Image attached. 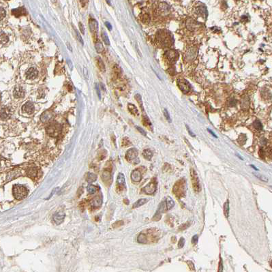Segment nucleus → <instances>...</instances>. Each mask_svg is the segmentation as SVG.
<instances>
[{
    "mask_svg": "<svg viewBox=\"0 0 272 272\" xmlns=\"http://www.w3.org/2000/svg\"><path fill=\"white\" fill-rule=\"evenodd\" d=\"M13 194L16 199L21 201L27 196L28 192L27 188L23 186L14 185L13 188Z\"/></svg>",
    "mask_w": 272,
    "mask_h": 272,
    "instance_id": "nucleus-1",
    "label": "nucleus"
},
{
    "mask_svg": "<svg viewBox=\"0 0 272 272\" xmlns=\"http://www.w3.org/2000/svg\"><path fill=\"white\" fill-rule=\"evenodd\" d=\"M138 150L135 148H131L126 152V158L129 162H132L134 164H137L139 163V159L138 158Z\"/></svg>",
    "mask_w": 272,
    "mask_h": 272,
    "instance_id": "nucleus-2",
    "label": "nucleus"
},
{
    "mask_svg": "<svg viewBox=\"0 0 272 272\" xmlns=\"http://www.w3.org/2000/svg\"><path fill=\"white\" fill-rule=\"evenodd\" d=\"M190 177H191V181L193 186V189L196 192H199L201 190V187L200 185L199 180L198 177L197 173L194 170L193 168H191L190 170Z\"/></svg>",
    "mask_w": 272,
    "mask_h": 272,
    "instance_id": "nucleus-3",
    "label": "nucleus"
},
{
    "mask_svg": "<svg viewBox=\"0 0 272 272\" xmlns=\"http://www.w3.org/2000/svg\"><path fill=\"white\" fill-rule=\"evenodd\" d=\"M61 130V128L59 125L57 124V123H52V124L49 125L46 128L47 133L51 137L58 136Z\"/></svg>",
    "mask_w": 272,
    "mask_h": 272,
    "instance_id": "nucleus-4",
    "label": "nucleus"
},
{
    "mask_svg": "<svg viewBox=\"0 0 272 272\" xmlns=\"http://www.w3.org/2000/svg\"><path fill=\"white\" fill-rule=\"evenodd\" d=\"M157 189V186L155 181H152L142 189L143 192L146 194H153Z\"/></svg>",
    "mask_w": 272,
    "mask_h": 272,
    "instance_id": "nucleus-5",
    "label": "nucleus"
},
{
    "mask_svg": "<svg viewBox=\"0 0 272 272\" xmlns=\"http://www.w3.org/2000/svg\"><path fill=\"white\" fill-rule=\"evenodd\" d=\"M177 85H178L179 89L184 93L189 92L191 89L190 83L185 79H179L177 81Z\"/></svg>",
    "mask_w": 272,
    "mask_h": 272,
    "instance_id": "nucleus-6",
    "label": "nucleus"
},
{
    "mask_svg": "<svg viewBox=\"0 0 272 272\" xmlns=\"http://www.w3.org/2000/svg\"><path fill=\"white\" fill-rule=\"evenodd\" d=\"M183 183V181H179L178 182L175 184V186L173 188V192H174L175 194L179 196V197H181V196H182V194L181 192H185V187H184V184Z\"/></svg>",
    "mask_w": 272,
    "mask_h": 272,
    "instance_id": "nucleus-7",
    "label": "nucleus"
},
{
    "mask_svg": "<svg viewBox=\"0 0 272 272\" xmlns=\"http://www.w3.org/2000/svg\"><path fill=\"white\" fill-rule=\"evenodd\" d=\"M34 110H35L34 104H33V102H30V101H28L26 103H25L23 104V106H22L23 112L27 113V114H32L34 112Z\"/></svg>",
    "mask_w": 272,
    "mask_h": 272,
    "instance_id": "nucleus-8",
    "label": "nucleus"
},
{
    "mask_svg": "<svg viewBox=\"0 0 272 272\" xmlns=\"http://www.w3.org/2000/svg\"><path fill=\"white\" fill-rule=\"evenodd\" d=\"M38 72L35 68H30L26 72V78L29 80H33L38 77Z\"/></svg>",
    "mask_w": 272,
    "mask_h": 272,
    "instance_id": "nucleus-9",
    "label": "nucleus"
},
{
    "mask_svg": "<svg viewBox=\"0 0 272 272\" xmlns=\"http://www.w3.org/2000/svg\"><path fill=\"white\" fill-rule=\"evenodd\" d=\"M165 205H166V202L165 201L162 202V203L160 204V205L158 207V210H157V212H156V214H155V216H154V219H155V218H157L156 220H160V218H161V215L164 213V210H165V207H166V206Z\"/></svg>",
    "mask_w": 272,
    "mask_h": 272,
    "instance_id": "nucleus-10",
    "label": "nucleus"
},
{
    "mask_svg": "<svg viewBox=\"0 0 272 272\" xmlns=\"http://www.w3.org/2000/svg\"><path fill=\"white\" fill-rule=\"evenodd\" d=\"M142 179V174L139 169L134 170L131 173V179L134 182H139Z\"/></svg>",
    "mask_w": 272,
    "mask_h": 272,
    "instance_id": "nucleus-11",
    "label": "nucleus"
},
{
    "mask_svg": "<svg viewBox=\"0 0 272 272\" xmlns=\"http://www.w3.org/2000/svg\"><path fill=\"white\" fill-rule=\"evenodd\" d=\"M65 218V214L63 212H57L53 216V220L56 224H60L64 222Z\"/></svg>",
    "mask_w": 272,
    "mask_h": 272,
    "instance_id": "nucleus-12",
    "label": "nucleus"
},
{
    "mask_svg": "<svg viewBox=\"0 0 272 272\" xmlns=\"http://www.w3.org/2000/svg\"><path fill=\"white\" fill-rule=\"evenodd\" d=\"M102 204V197L101 196H96V197L94 198V199L92 200L91 203V206L92 207L96 209V208L100 207Z\"/></svg>",
    "mask_w": 272,
    "mask_h": 272,
    "instance_id": "nucleus-13",
    "label": "nucleus"
},
{
    "mask_svg": "<svg viewBox=\"0 0 272 272\" xmlns=\"http://www.w3.org/2000/svg\"><path fill=\"white\" fill-rule=\"evenodd\" d=\"M13 94H14L15 98H23L24 96H25V92H24V90H23L22 87L18 86V87H15V89H14Z\"/></svg>",
    "mask_w": 272,
    "mask_h": 272,
    "instance_id": "nucleus-14",
    "label": "nucleus"
},
{
    "mask_svg": "<svg viewBox=\"0 0 272 272\" xmlns=\"http://www.w3.org/2000/svg\"><path fill=\"white\" fill-rule=\"evenodd\" d=\"M89 29L91 32L95 33L97 32L98 29V23L95 19H90L89 21Z\"/></svg>",
    "mask_w": 272,
    "mask_h": 272,
    "instance_id": "nucleus-15",
    "label": "nucleus"
},
{
    "mask_svg": "<svg viewBox=\"0 0 272 272\" xmlns=\"http://www.w3.org/2000/svg\"><path fill=\"white\" fill-rule=\"evenodd\" d=\"M12 13L16 17H19L21 16H23V15H27V12L25 10V8H23V7H20L17 9H13L12 10Z\"/></svg>",
    "mask_w": 272,
    "mask_h": 272,
    "instance_id": "nucleus-16",
    "label": "nucleus"
},
{
    "mask_svg": "<svg viewBox=\"0 0 272 272\" xmlns=\"http://www.w3.org/2000/svg\"><path fill=\"white\" fill-rule=\"evenodd\" d=\"M117 187L120 188V190H121V187H123L125 186L126 178L123 173H119L117 179Z\"/></svg>",
    "mask_w": 272,
    "mask_h": 272,
    "instance_id": "nucleus-17",
    "label": "nucleus"
},
{
    "mask_svg": "<svg viewBox=\"0 0 272 272\" xmlns=\"http://www.w3.org/2000/svg\"><path fill=\"white\" fill-rule=\"evenodd\" d=\"M53 115V113L47 110V111H45L44 113L42 114L41 117H40V119H41L42 122H46V121H48L52 118Z\"/></svg>",
    "mask_w": 272,
    "mask_h": 272,
    "instance_id": "nucleus-18",
    "label": "nucleus"
},
{
    "mask_svg": "<svg viewBox=\"0 0 272 272\" xmlns=\"http://www.w3.org/2000/svg\"><path fill=\"white\" fill-rule=\"evenodd\" d=\"M102 178L105 183L108 182L109 181L111 180V173H110V170H107V169L104 170V171L102 172Z\"/></svg>",
    "mask_w": 272,
    "mask_h": 272,
    "instance_id": "nucleus-19",
    "label": "nucleus"
},
{
    "mask_svg": "<svg viewBox=\"0 0 272 272\" xmlns=\"http://www.w3.org/2000/svg\"><path fill=\"white\" fill-rule=\"evenodd\" d=\"M96 65L99 68L101 72H105L106 70V68H105V65H104L103 61L102 60V59L100 58V57H97L96 58Z\"/></svg>",
    "mask_w": 272,
    "mask_h": 272,
    "instance_id": "nucleus-20",
    "label": "nucleus"
},
{
    "mask_svg": "<svg viewBox=\"0 0 272 272\" xmlns=\"http://www.w3.org/2000/svg\"><path fill=\"white\" fill-rule=\"evenodd\" d=\"M27 174L31 178L34 179L37 177L38 168L35 167H32V168H29V170H27Z\"/></svg>",
    "mask_w": 272,
    "mask_h": 272,
    "instance_id": "nucleus-21",
    "label": "nucleus"
},
{
    "mask_svg": "<svg viewBox=\"0 0 272 272\" xmlns=\"http://www.w3.org/2000/svg\"><path fill=\"white\" fill-rule=\"evenodd\" d=\"M143 156L146 160H151V159L153 157V152L149 149H147V150H144L143 152Z\"/></svg>",
    "mask_w": 272,
    "mask_h": 272,
    "instance_id": "nucleus-22",
    "label": "nucleus"
},
{
    "mask_svg": "<svg viewBox=\"0 0 272 272\" xmlns=\"http://www.w3.org/2000/svg\"><path fill=\"white\" fill-rule=\"evenodd\" d=\"M128 110L130 112L132 113L134 115H139V111H138L137 108L132 104H128Z\"/></svg>",
    "mask_w": 272,
    "mask_h": 272,
    "instance_id": "nucleus-23",
    "label": "nucleus"
},
{
    "mask_svg": "<svg viewBox=\"0 0 272 272\" xmlns=\"http://www.w3.org/2000/svg\"><path fill=\"white\" fill-rule=\"evenodd\" d=\"M97 179V175L94 173H92V172H88L87 175V177H86V181L89 183H92V182H94Z\"/></svg>",
    "mask_w": 272,
    "mask_h": 272,
    "instance_id": "nucleus-24",
    "label": "nucleus"
},
{
    "mask_svg": "<svg viewBox=\"0 0 272 272\" xmlns=\"http://www.w3.org/2000/svg\"><path fill=\"white\" fill-rule=\"evenodd\" d=\"M148 201V200L147 199H141L138 200L137 201L134 203L133 205V208H137L143 205L145 203H147Z\"/></svg>",
    "mask_w": 272,
    "mask_h": 272,
    "instance_id": "nucleus-25",
    "label": "nucleus"
},
{
    "mask_svg": "<svg viewBox=\"0 0 272 272\" xmlns=\"http://www.w3.org/2000/svg\"><path fill=\"white\" fill-rule=\"evenodd\" d=\"M165 202H166V209H172V208L174 207L175 202H174V201L172 200V198H170L168 196V197H167V199H166Z\"/></svg>",
    "mask_w": 272,
    "mask_h": 272,
    "instance_id": "nucleus-26",
    "label": "nucleus"
},
{
    "mask_svg": "<svg viewBox=\"0 0 272 272\" xmlns=\"http://www.w3.org/2000/svg\"><path fill=\"white\" fill-rule=\"evenodd\" d=\"M95 48L98 53H101L104 51V46L102 45V42L100 41H97L95 43Z\"/></svg>",
    "mask_w": 272,
    "mask_h": 272,
    "instance_id": "nucleus-27",
    "label": "nucleus"
},
{
    "mask_svg": "<svg viewBox=\"0 0 272 272\" xmlns=\"http://www.w3.org/2000/svg\"><path fill=\"white\" fill-rule=\"evenodd\" d=\"M137 241L139 243H147V236L144 233H141L137 237Z\"/></svg>",
    "mask_w": 272,
    "mask_h": 272,
    "instance_id": "nucleus-28",
    "label": "nucleus"
},
{
    "mask_svg": "<svg viewBox=\"0 0 272 272\" xmlns=\"http://www.w3.org/2000/svg\"><path fill=\"white\" fill-rule=\"evenodd\" d=\"M224 214L226 218L229 216V201L227 200L224 205Z\"/></svg>",
    "mask_w": 272,
    "mask_h": 272,
    "instance_id": "nucleus-29",
    "label": "nucleus"
},
{
    "mask_svg": "<svg viewBox=\"0 0 272 272\" xmlns=\"http://www.w3.org/2000/svg\"><path fill=\"white\" fill-rule=\"evenodd\" d=\"M98 187H96L94 185H89L87 187V190L88 192V193L90 194H93L96 192L97 190H98Z\"/></svg>",
    "mask_w": 272,
    "mask_h": 272,
    "instance_id": "nucleus-30",
    "label": "nucleus"
},
{
    "mask_svg": "<svg viewBox=\"0 0 272 272\" xmlns=\"http://www.w3.org/2000/svg\"><path fill=\"white\" fill-rule=\"evenodd\" d=\"M102 40H103V42H104L105 44H106V45L110 44V41H109V39H108V35H107L106 33L104 31H102Z\"/></svg>",
    "mask_w": 272,
    "mask_h": 272,
    "instance_id": "nucleus-31",
    "label": "nucleus"
},
{
    "mask_svg": "<svg viewBox=\"0 0 272 272\" xmlns=\"http://www.w3.org/2000/svg\"><path fill=\"white\" fill-rule=\"evenodd\" d=\"M253 126L258 130H263V125H262L261 122L259 120H256L253 123Z\"/></svg>",
    "mask_w": 272,
    "mask_h": 272,
    "instance_id": "nucleus-32",
    "label": "nucleus"
},
{
    "mask_svg": "<svg viewBox=\"0 0 272 272\" xmlns=\"http://www.w3.org/2000/svg\"><path fill=\"white\" fill-rule=\"evenodd\" d=\"M9 117L8 113L7 112V110L5 108H2L1 110V118L2 119H5Z\"/></svg>",
    "mask_w": 272,
    "mask_h": 272,
    "instance_id": "nucleus-33",
    "label": "nucleus"
},
{
    "mask_svg": "<svg viewBox=\"0 0 272 272\" xmlns=\"http://www.w3.org/2000/svg\"><path fill=\"white\" fill-rule=\"evenodd\" d=\"M9 40L8 37L7 36L5 33H4L3 32H2V36H1V42H2V44H6L7 43Z\"/></svg>",
    "mask_w": 272,
    "mask_h": 272,
    "instance_id": "nucleus-34",
    "label": "nucleus"
},
{
    "mask_svg": "<svg viewBox=\"0 0 272 272\" xmlns=\"http://www.w3.org/2000/svg\"><path fill=\"white\" fill-rule=\"evenodd\" d=\"M143 121L144 125H145V126H152V123L150 122V119H149V118H148L147 116L143 117Z\"/></svg>",
    "mask_w": 272,
    "mask_h": 272,
    "instance_id": "nucleus-35",
    "label": "nucleus"
},
{
    "mask_svg": "<svg viewBox=\"0 0 272 272\" xmlns=\"http://www.w3.org/2000/svg\"><path fill=\"white\" fill-rule=\"evenodd\" d=\"M135 98H136V100H137L138 103H139L140 106H141V108L143 110V102H142L141 96H140L139 94H137V95L135 96Z\"/></svg>",
    "mask_w": 272,
    "mask_h": 272,
    "instance_id": "nucleus-36",
    "label": "nucleus"
},
{
    "mask_svg": "<svg viewBox=\"0 0 272 272\" xmlns=\"http://www.w3.org/2000/svg\"><path fill=\"white\" fill-rule=\"evenodd\" d=\"M254 175H255L257 178L259 179L260 180L263 181H265V182H267L268 181V178H267L265 176H264V175H263L254 174Z\"/></svg>",
    "mask_w": 272,
    "mask_h": 272,
    "instance_id": "nucleus-37",
    "label": "nucleus"
},
{
    "mask_svg": "<svg viewBox=\"0 0 272 272\" xmlns=\"http://www.w3.org/2000/svg\"><path fill=\"white\" fill-rule=\"evenodd\" d=\"M184 244H185V239L183 237H181L179 239L178 243V247L179 248H182L184 246Z\"/></svg>",
    "mask_w": 272,
    "mask_h": 272,
    "instance_id": "nucleus-38",
    "label": "nucleus"
},
{
    "mask_svg": "<svg viewBox=\"0 0 272 272\" xmlns=\"http://www.w3.org/2000/svg\"><path fill=\"white\" fill-rule=\"evenodd\" d=\"M75 33H76V35H77V40H79L80 43L82 44L83 45V38H82V37H81V35H80V33H79V31H77V29L75 30Z\"/></svg>",
    "mask_w": 272,
    "mask_h": 272,
    "instance_id": "nucleus-39",
    "label": "nucleus"
},
{
    "mask_svg": "<svg viewBox=\"0 0 272 272\" xmlns=\"http://www.w3.org/2000/svg\"><path fill=\"white\" fill-rule=\"evenodd\" d=\"M141 19H142V21H143V22L144 23H148L149 22H150V17L148 16V15H143V17H142Z\"/></svg>",
    "mask_w": 272,
    "mask_h": 272,
    "instance_id": "nucleus-40",
    "label": "nucleus"
},
{
    "mask_svg": "<svg viewBox=\"0 0 272 272\" xmlns=\"http://www.w3.org/2000/svg\"><path fill=\"white\" fill-rule=\"evenodd\" d=\"M164 117H166V119H167V121H168V122H171V119H170V115H169V114H168V110H166V109H164Z\"/></svg>",
    "mask_w": 272,
    "mask_h": 272,
    "instance_id": "nucleus-41",
    "label": "nucleus"
},
{
    "mask_svg": "<svg viewBox=\"0 0 272 272\" xmlns=\"http://www.w3.org/2000/svg\"><path fill=\"white\" fill-rule=\"evenodd\" d=\"M130 145V143L128 141V139L127 138H125L123 139L122 141V146H125V147H128Z\"/></svg>",
    "mask_w": 272,
    "mask_h": 272,
    "instance_id": "nucleus-42",
    "label": "nucleus"
},
{
    "mask_svg": "<svg viewBox=\"0 0 272 272\" xmlns=\"http://www.w3.org/2000/svg\"><path fill=\"white\" fill-rule=\"evenodd\" d=\"M198 239H199V237H198L197 235H194L192 238V243H193L194 245H196L198 242Z\"/></svg>",
    "mask_w": 272,
    "mask_h": 272,
    "instance_id": "nucleus-43",
    "label": "nucleus"
},
{
    "mask_svg": "<svg viewBox=\"0 0 272 272\" xmlns=\"http://www.w3.org/2000/svg\"><path fill=\"white\" fill-rule=\"evenodd\" d=\"M137 129L138 131H139V132L141 134H143V136H145V137L147 136V134H146L145 131L143 129H142L141 128H140V127H138V126H137Z\"/></svg>",
    "mask_w": 272,
    "mask_h": 272,
    "instance_id": "nucleus-44",
    "label": "nucleus"
},
{
    "mask_svg": "<svg viewBox=\"0 0 272 272\" xmlns=\"http://www.w3.org/2000/svg\"><path fill=\"white\" fill-rule=\"evenodd\" d=\"M6 13L5 10H4L3 8H1V19H2V20L6 17Z\"/></svg>",
    "mask_w": 272,
    "mask_h": 272,
    "instance_id": "nucleus-45",
    "label": "nucleus"
},
{
    "mask_svg": "<svg viewBox=\"0 0 272 272\" xmlns=\"http://www.w3.org/2000/svg\"><path fill=\"white\" fill-rule=\"evenodd\" d=\"M123 221H118V222H115V223L113 224V226L114 228H117V227H119V226H121V225L123 224Z\"/></svg>",
    "mask_w": 272,
    "mask_h": 272,
    "instance_id": "nucleus-46",
    "label": "nucleus"
},
{
    "mask_svg": "<svg viewBox=\"0 0 272 272\" xmlns=\"http://www.w3.org/2000/svg\"><path fill=\"white\" fill-rule=\"evenodd\" d=\"M190 226V224H188V223H186V224H184L183 225H182V226H181L180 228H179V230H181V231H183V230H185V229H186L187 228H188Z\"/></svg>",
    "mask_w": 272,
    "mask_h": 272,
    "instance_id": "nucleus-47",
    "label": "nucleus"
},
{
    "mask_svg": "<svg viewBox=\"0 0 272 272\" xmlns=\"http://www.w3.org/2000/svg\"><path fill=\"white\" fill-rule=\"evenodd\" d=\"M79 29H80V30H81V33H83V34H84V33H85V28H84L83 25L82 24V23H79Z\"/></svg>",
    "mask_w": 272,
    "mask_h": 272,
    "instance_id": "nucleus-48",
    "label": "nucleus"
},
{
    "mask_svg": "<svg viewBox=\"0 0 272 272\" xmlns=\"http://www.w3.org/2000/svg\"><path fill=\"white\" fill-rule=\"evenodd\" d=\"M218 271H220V272L223 271V264H222V259H220V264H219V269H218Z\"/></svg>",
    "mask_w": 272,
    "mask_h": 272,
    "instance_id": "nucleus-49",
    "label": "nucleus"
},
{
    "mask_svg": "<svg viewBox=\"0 0 272 272\" xmlns=\"http://www.w3.org/2000/svg\"><path fill=\"white\" fill-rule=\"evenodd\" d=\"M105 25H106V27L108 28L109 31H111V30H112V25H111V24H110L109 22H105Z\"/></svg>",
    "mask_w": 272,
    "mask_h": 272,
    "instance_id": "nucleus-50",
    "label": "nucleus"
},
{
    "mask_svg": "<svg viewBox=\"0 0 272 272\" xmlns=\"http://www.w3.org/2000/svg\"><path fill=\"white\" fill-rule=\"evenodd\" d=\"M96 92H97V94H98V97H99V98H101V94H100V89H99V87L98 86V85H96Z\"/></svg>",
    "mask_w": 272,
    "mask_h": 272,
    "instance_id": "nucleus-51",
    "label": "nucleus"
},
{
    "mask_svg": "<svg viewBox=\"0 0 272 272\" xmlns=\"http://www.w3.org/2000/svg\"><path fill=\"white\" fill-rule=\"evenodd\" d=\"M186 128H187L188 131V133H189V134L190 135V136H192V137H195V134H194V133L192 132L191 130H190V128L188 127V125H186Z\"/></svg>",
    "mask_w": 272,
    "mask_h": 272,
    "instance_id": "nucleus-52",
    "label": "nucleus"
},
{
    "mask_svg": "<svg viewBox=\"0 0 272 272\" xmlns=\"http://www.w3.org/2000/svg\"><path fill=\"white\" fill-rule=\"evenodd\" d=\"M207 130H208V132H209L211 133V134H212V136H214V137H215V138H217V136H216V135L215 134V133L213 132H212V131L211 130H210V129H207Z\"/></svg>",
    "mask_w": 272,
    "mask_h": 272,
    "instance_id": "nucleus-53",
    "label": "nucleus"
},
{
    "mask_svg": "<svg viewBox=\"0 0 272 272\" xmlns=\"http://www.w3.org/2000/svg\"><path fill=\"white\" fill-rule=\"evenodd\" d=\"M250 166H252V168H253L254 169V170H258V168H256V167H255V166H254V165H250Z\"/></svg>",
    "mask_w": 272,
    "mask_h": 272,
    "instance_id": "nucleus-54",
    "label": "nucleus"
},
{
    "mask_svg": "<svg viewBox=\"0 0 272 272\" xmlns=\"http://www.w3.org/2000/svg\"><path fill=\"white\" fill-rule=\"evenodd\" d=\"M236 155H237V156H238V157H239V159H241V160H243V158H242V157H241V156H239V154H236Z\"/></svg>",
    "mask_w": 272,
    "mask_h": 272,
    "instance_id": "nucleus-55",
    "label": "nucleus"
},
{
    "mask_svg": "<svg viewBox=\"0 0 272 272\" xmlns=\"http://www.w3.org/2000/svg\"><path fill=\"white\" fill-rule=\"evenodd\" d=\"M100 85H101V87H102V89H104V90H105V87H104V85H103V84H102V83H101V84H100Z\"/></svg>",
    "mask_w": 272,
    "mask_h": 272,
    "instance_id": "nucleus-56",
    "label": "nucleus"
},
{
    "mask_svg": "<svg viewBox=\"0 0 272 272\" xmlns=\"http://www.w3.org/2000/svg\"><path fill=\"white\" fill-rule=\"evenodd\" d=\"M271 267H272V261L271 262Z\"/></svg>",
    "mask_w": 272,
    "mask_h": 272,
    "instance_id": "nucleus-57",
    "label": "nucleus"
}]
</instances>
